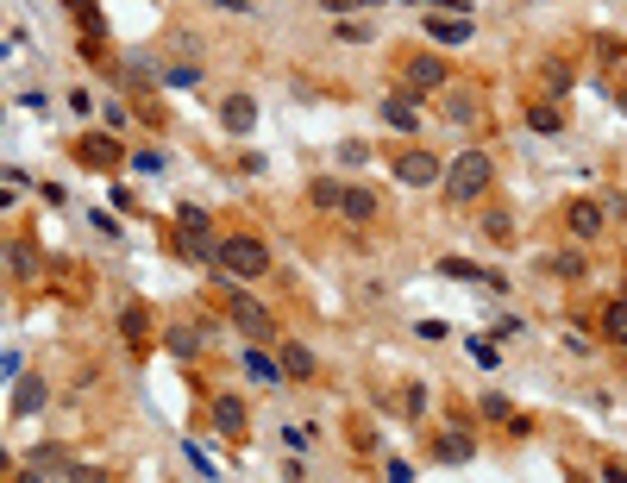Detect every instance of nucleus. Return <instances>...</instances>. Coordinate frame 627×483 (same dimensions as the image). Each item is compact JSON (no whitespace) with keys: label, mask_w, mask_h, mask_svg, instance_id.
<instances>
[{"label":"nucleus","mask_w":627,"mask_h":483,"mask_svg":"<svg viewBox=\"0 0 627 483\" xmlns=\"http://www.w3.org/2000/svg\"><path fill=\"white\" fill-rule=\"evenodd\" d=\"M26 465H32L38 477H76V458H69L63 446H38V452L26 458Z\"/></svg>","instance_id":"22"},{"label":"nucleus","mask_w":627,"mask_h":483,"mask_svg":"<svg viewBox=\"0 0 627 483\" xmlns=\"http://www.w3.org/2000/svg\"><path fill=\"white\" fill-rule=\"evenodd\" d=\"M389 176H396V182H408V189H433V182H446V164H439L433 151L408 145V151H396V157H389Z\"/></svg>","instance_id":"3"},{"label":"nucleus","mask_w":627,"mask_h":483,"mask_svg":"<svg viewBox=\"0 0 627 483\" xmlns=\"http://www.w3.org/2000/svg\"><path fill=\"white\" fill-rule=\"evenodd\" d=\"M590 51H596L602 63H627V51H621V38H609V32H602V38L590 44Z\"/></svg>","instance_id":"35"},{"label":"nucleus","mask_w":627,"mask_h":483,"mask_svg":"<svg viewBox=\"0 0 627 483\" xmlns=\"http://www.w3.org/2000/svg\"><path fill=\"white\" fill-rule=\"evenodd\" d=\"M201 345H207V339H201L195 320H176V327H164V352L182 358V364H195V358H201Z\"/></svg>","instance_id":"16"},{"label":"nucleus","mask_w":627,"mask_h":483,"mask_svg":"<svg viewBox=\"0 0 627 483\" xmlns=\"http://www.w3.org/2000/svg\"><path fill=\"white\" fill-rule=\"evenodd\" d=\"M377 120H383L389 132L414 138V132H421V120H427V113H421V95H408V88H396V95H383V101H377Z\"/></svg>","instance_id":"7"},{"label":"nucleus","mask_w":627,"mask_h":483,"mask_svg":"<svg viewBox=\"0 0 627 483\" xmlns=\"http://www.w3.org/2000/svg\"><path fill=\"white\" fill-rule=\"evenodd\" d=\"M120 339L132 345V352H145V345L157 339V314H151L145 302H126V308H120Z\"/></svg>","instance_id":"14"},{"label":"nucleus","mask_w":627,"mask_h":483,"mask_svg":"<svg viewBox=\"0 0 627 483\" xmlns=\"http://www.w3.org/2000/svg\"><path fill=\"white\" fill-rule=\"evenodd\" d=\"M483 414H490V421H502V427H508V421H515V402H502V396H483Z\"/></svg>","instance_id":"36"},{"label":"nucleus","mask_w":627,"mask_h":483,"mask_svg":"<svg viewBox=\"0 0 627 483\" xmlns=\"http://www.w3.org/2000/svg\"><path fill=\"white\" fill-rule=\"evenodd\" d=\"M439 276H452V283H477V289H508V276L490 270V264H471V258H439Z\"/></svg>","instance_id":"12"},{"label":"nucleus","mask_w":627,"mask_h":483,"mask_svg":"<svg viewBox=\"0 0 627 483\" xmlns=\"http://www.w3.org/2000/svg\"><path fill=\"white\" fill-rule=\"evenodd\" d=\"M126 120H132L126 107H101V126H107V132H126Z\"/></svg>","instance_id":"38"},{"label":"nucleus","mask_w":627,"mask_h":483,"mask_svg":"<svg viewBox=\"0 0 627 483\" xmlns=\"http://www.w3.org/2000/svg\"><path fill=\"white\" fill-rule=\"evenodd\" d=\"M546 88H552V101H559V95H571V63L546 57Z\"/></svg>","instance_id":"31"},{"label":"nucleus","mask_w":627,"mask_h":483,"mask_svg":"<svg viewBox=\"0 0 627 483\" xmlns=\"http://www.w3.org/2000/svg\"><path fill=\"white\" fill-rule=\"evenodd\" d=\"M621 76H627V63H621Z\"/></svg>","instance_id":"42"},{"label":"nucleus","mask_w":627,"mask_h":483,"mask_svg":"<svg viewBox=\"0 0 627 483\" xmlns=\"http://www.w3.org/2000/svg\"><path fill=\"white\" fill-rule=\"evenodd\" d=\"M452 82V69L446 63H439L433 51H414V57H402V88H408V95H439V88H446Z\"/></svg>","instance_id":"4"},{"label":"nucleus","mask_w":627,"mask_h":483,"mask_svg":"<svg viewBox=\"0 0 627 483\" xmlns=\"http://www.w3.org/2000/svg\"><path fill=\"white\" fill-rule=\"evenodd\" d=\"M427 7H452V13H471V0H427Z\"/></svg>","instance_id":"40"},{"label":"nucleus","mask_w":627,"mask_h":483,"mask_svg":"<svg viewBox=\"0 0 627 483\" xmlns=\"http://www.w3.org/2000/svg\"><path fill=\"white\" fill-rule=\"evenodd\" d=\"M7 258H13V283H26V276L38 270V251H32L26 239H13V245H7Z\"/></svg>","instance_id":"29"},{"label":"nucleus","mask_w":627,"mask_h":483,"mask_svg":"<svg viewBox=\"0 0 627 483\" xmlns=\"http://www.w3.org/2000/svg\"><path fill=\"white\" fill-rule=\"evenodd\" d=\"M176 233H214V214H207V207H195V201H182V207H176Z\"/></svg>","instance_id":"27"},{"label":"nucleus","mask_w":627,"mask_h":483,"mask_svg":"<svg viewBox=\"0 0 627 483\" xmlns=\"http://www.w3.org/2000/svg\"><path fill=\"white\" fill-rule=\"evenodd\" d=\"M615 107H621V120H627V88H621V95H615Z\"/></svg>","instance_id":"41"},{"label":"nucleus","mask_w":627,"mask_h":483,"mask_svg":"<svg viewBox=\"0 0 627 483\" xmlns=\"http://www.w3.org/2000/svg\"><path fill=\"white\" fill-rule=\"evenodd\" d=\"M552 276H565V283H584V276H590L584 239H577V245H565V251H552Z\"/></svg>","instance_id":"24"},{"label":"nucleus","mask_w":627,"mask_h":483,"mask_svg":"<svg viewBox=\"0 0 627 483\" xmlns=\"http://www.w3.org/2000/svg\"><path fill=\"white\" fill-rule=\"evenodd\" d=\"M226 320H232V327H239L245 339H258V345H270V339H276L270 308H264V302H251V295H239V289L226 295Z\"/></svg>","instance_id":"5"},{"label":"nucleus","mask_w":627,"mask_h":483,"mask_svg":"<svg viewBox=\"0 0 627 483\" xmlns=\"http://www.w3.org/2000/svg\"><path fill=\"white\" fill-rule=\"evenodd\" d=\"M383 214V195L370 189V182H345V195H339V220L345 226H370Z\"/></svg>","instance_id":"8"},{"label":"nucleus","mask_w":627,"mask_h":483,"mask_svg":"<svg viewBox=\"0 0 627 483\" xmlns=\"http://www.w3.org/2000/svg\"><path fill=\"white\" fill-rule=\"evenodd\" d=\"M471 358H477V364H490V371H496V364H502V352H496V339H471Z\"/></svg>","instance_id":"37"},{"label":"nucleus","mask_w":627,"mask_h":483,"mask_svg":"<svg viewBox=\"0 0 627 483\" xmlns=\"http://www.w3.org/2000/svg\"><path fill=\"white\" fill-rule=\"evenodd\" d=\"M339 164H345V170H364V164H370V145H364V138H345V145H339Z\"/></svg>","instance_id":"34"},{"label":"nucleus","mask_w":627,"mask_h":483,"mask_svg":"<svg viewBox=\"0 0 627 483\" xmlns=\"http://www.w3.org/2000/svg\"><path fill=\"white\" fill-rule=\"evenodd\" d=\"M333 32H339L345 44H370V26H333Z\"/></svg>","instance_id":"39"},{"label":"nucleus","mask_w":627,"mask_h":483,"mask_svg":"<svg viewBox=\"0 0 627 483\" xmlns=\"http://www.w3.org/2000/svg\"><path fill=\"white\" fill-rule=\"evenodd\" d=\"M207 414H214V433H220V440L245 446V433H251V408H245L239 396H214V408H207Z\"/></svg>","instance_id":"10"},{"label":"nucleus","mask_w":627,"mask_h":483,"mask_svg":"<svg viewBox=\"0 0 627 483\" xmlns=\"http://www.w3.org/2000/svg\"><path fill=\"white\" fill-rule=\"evenodd\" d=\"M220 276H232V283H258V276L270 270V245L258 233H226L220 239Z\"/></svg>","instance_id":"2"},{"label":"nucleus","mask_w":627,"mask_h":483,"mask_svg":"<svg viewBox=\"0 0 627 483\" xmlns=\"http://www.w3.org/2000/svg\"><path fill=\"white\" fill-rule=\"evenodd\" d=\"M76 164H88V170H120V164H132V157L120 151V132H82L76 138Z\"/></svg>","instance_id":"6"},{"label":"nucleus","mask_w":627,"mask_h":483,"mask_svg":"<svg viewBox=\"0 0 627 483\" xmlns=\"http://www.w3.org/2000/svg\"><path fill=\"white\" fill-rule=\"evenodd\" d=\"M427 38L446 44V51H458V44L477 38V26H471V19H439V13H427Z\"/></svg>","instance_id":"19"},{"label":"nucleus","mask_w":627,"mask_h":483,"mask_svg":"<svg viewBox=\"0 0 627 483\" xmlns=\"http://www.w3.org/2000/svg\"><path fill=\"white\" fill-rule=\"evenodd\" d=\"M477 226H483V239H496V245H515V220H508L502 207H490V214H483Z\"/></svg>","instance_id":"28"},{"label":"nucleus","mask_w":627,"mask_h":483,"mask_svg":"<svg viewBox=\"0 0 627 483\" xmlns=\"http://www.w3.org/2000/svg\"><path fill=\"white\" fill-rule=\"evenodd\" d=\"M132 170H138V176H164V170H170V157L145 145V151H132Z\"/></svg>","instance_id":"32"},{"label":"nucleus","mask_w":627,"mask_h":483,"mask_svg":"<svg viewBox=\"0 0 627 483\" xmlns=\"http://www.w3.org/2000/svg\"><path fill=\"white\" fill-rule=\"evenodd\" d=\"M245 371H251V383H283V358H270L258 339L245 345Z\"/></svg>","instance_id":"23"},{"label":"nucleus","mask_w":627,"mask_h":483,"mask_svg":"<svg viewBox=\"0 0 627 483\" xmlns=\"http://www.w3.org/2000/svg\"><path fill=\"white\" fill-rule=\"evenodd\" d=\"M220 126L226 132H251V126H258V101H251V95H226L220 101Z\"/></svg>","instance_id":"21"},{"label":"nucleus","mask_w":627,"mask_h":483,"mask_svg":"<svg viewBox=\"0 0 627 483\" xmlns=\"http://www.w3.org/2000/svg\"><path fill=\"white\" fill-rule=\"evenodd\" d=\"M565 226H571V239H602V226H609V201L577 195V201L565 207Z\"/></svg>","instance_id":"9"},{"label":"nucleus","mask_w":627,"mask_h":483,"mask_svg":"<svg viewBox=\"0 0 627 483\" xmlns=\"http://www.w3.org/2000/svg\"><path fill=\"white\" fill-rule=\"evenodd\" d=\"M433 458H439V465H471V458H477L471 427H439L433 433Z\"/></svg>","instance_id":"13"},{"label":"nucleus","mask_w":627,"mask_h":483,"mask_svg":"<svg viewBox=\"0 0 627 483\" xmlns=\"http://www.w3.org/2000/svg\"><path fill=\"white\" fill-rule=\"evenodd\" d=\"M527 126H533V132H565L559 101H533V107H527Z\"/></svg>","instance_id":"26"},{"label":"nucleus","mask_w":627,"mask_h":483,"mask_svg":"<svg viewBox=\"0 0 627 483\" xmlns=\"http://www.w3.org/2000/svg\"><path fill=\"white\" fill-rule=\"evenodd\" d=\"M596 333L609 339V345H621V352H627V295H615V302H602V314H596Z\"/></svg>","instance_id":"20"},{"label":"nucleus","mask_w":627,"mask_h":483,"mask_svg":"<svg viewBox=\"0 0 627 483\" xmlns=\"http://www.w3.org/2000/svg\"><path fill=\"white\" fill-rule=\"evenodd\" d=\"M44 396H51V389H44V377H13V414H7V421H26V414H38Z\"/></svg>","instance_id":"18"},{"label":"nucleus","mask_w":627,"mask_h":483,"mask_svg":"<svg viewBox=\"0 0 627 483\" xmlns=\"http://www.w3.org/2000/svg\"><path fill=\"white\" fill-rule=\"evenodd\" d=\"M439 113H446L452 126H477L483 120V88H439Z\"/></svg>","instance_id":"11"},{"label":"nucleus","mask_w":627,"mask_h":483,"mask_svg":"<svg viewBox=\"0 0 627 483\" xmlns=\"http://www.w3.org/2000/svg\"><path fill=\"white\" fill-rule=\"evenodd\" d=\"M490 182H496V157L471 145V151H458L446 164V182H439V189H446L452 207H477L483 195H490Z\"/></svg>","instance_id":"1"},{"label":"nucleus","mask_w":627,"mask_h":483,"mask_svg":"<svg viewBox=\"0 0 627 483\" xmlns=\"http://www.w3.org/2000/svg\"><path fill=\"white\" fill-rule=\"evenodd\" d=\"M63 13H69V26H76L82 38H107V13H101V0H63Z\"/></svg>","instance_id":"17"},{"label":"nucleus","mask_w":627,"mask_h":483,"mask_svg":"<svg viewBox=\"0 0 627 483\" xmlns=\"http://www.w3.org/2000/svg\"><path fill=\"white\" fill-rule=\"evenodd\" d=\"M164 88H201V63H170L164 69Z\"/></svg>","instance_id":"30"},{"label":"nucleus","mask_w":627,"mask_h":483,"mask_svg":"<svg viewBox=\"0 0 627 483\" xmlns=\"http://www.w3.org/2000/svg\"><path fill=\"white\" fill-rule=\"evenodd\" d=\"M339 195H345L339 176H314V182H308V201L320 207V214H339Z\"/></svg>","instance_id":"25"},{"label":"nucleus","mask_w":627,"mask_h":483,"mask_svg":"<svg viewBox=\"0 0 627 483\" xmlns=\"http://www.w3.org/2000/svg\"><path fill=\"white\" fill-rule=\"evenodd\" d=\"M276 358H283V377H289V383H314V377H320V358H314L301 339H276Z\"/></svg>","instance_id":"15"},{"label":"nucleus","mask_w":627,"mask_h":483,"mask_svg":"<svg viewBox=\"0 0 627 483\" xmlns=\"http://www.w3.org/2000/svg\"><path fill=\"white\" fill-rule=\"evenodd\" d=\"M402 414H408V421H427V383H408L402 389Z\"/></svg>","instance_id":"33"}]
</instances>
